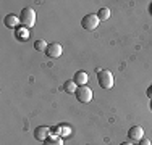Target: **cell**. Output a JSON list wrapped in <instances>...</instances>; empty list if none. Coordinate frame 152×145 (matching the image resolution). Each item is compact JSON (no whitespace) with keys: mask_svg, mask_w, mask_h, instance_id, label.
I'll list each match as a JSON object with an SVG mask.
<instances>
[{"mask_svg":"<svg viewBox=\"0 0 152 145\" xmlns=\"http://www.w3.org/2000/svg\"><path fill=\"white\" fill-rule=\"evenodd\" d=\"M142 137H144V130L141 126H133V128L128 130V139L133 140V142H139Z\"/></svg>","mask_w":152,"mask_h":145,"instance_id":"cell-7","label":"cell"},{"mask_svg":"<svg viewBox=\"0 0 152 145\" xmlns=\"http://www.w3.org/2000/svg\"><path fill=\"white\" fill-rule=\"evenodd\" d=\"M73 81H75V84L79 86V87L86 86V84H88V81H89V74H88V72H84V71H78V72H75Z\"/></svg>","mask_w":152,"mask_h":145,"instance_id":"cell-8","label":"cell"},{"mask_svg":"<svg viewBox=\"0 0 152 145\" xmlns=\"http://www.w3.org/2000/svg\"><path fill=\"white\" fill-rule=\"evenodd\" d=\"M44 145H63V140L60 139V137H57V136H50L49 139L45 140V142H42Z\"/></svg>","mask_w":152,"mask_h":145,"instance_id":"cell-11","label":"cell"},{"mask_svg":"<svg viewBox=\"0 0 152 145\" xmlns=\"http://www.w3.org/2000/svg\"><path fill=\"white\" fill-rule=\"evenodd\" d=\"M120 145H131V144H128V142H123V144H120Z\"/></svg>","mask_w":152,"mask_h":145,"instance_id":"cell-16","label":"cell"},{"mask_svg":"<svg viewBox=\"0 0 152 145\" xmlns=\"http://www.w3.org/2000/svg\"><path fill=\"white\" fill-rule=\"evenodd\" d=\"M61 52H63V47H61L58 42L49 44V45H47V50H45V53H47L50 58H58V57L61 55Z\"/></svg>","mask_w":152,"mask_h":145,"instance_id":"cell-6","label":"cell"},{"mask_svg":"<svg viewBox=\"0 0 152 145\" xmlns=\"http://www.w3.org/2000/svg\"><path fill=\"white\" fill-rule=\"evenodd\" d=\"M50 134H52V129H49L47 126H39V128H36V130H34V137L39 142H45L50 137Z\"/></svg>","mask_w":152,"mask_h":145,"instance_id":"cell-5","label":"cell"},{"mask_svg":"<svg viewBox=\"0 0 152 145\" xmlns=\"http://www.w3.org/2000/svg\"><path fill=\"white\" fill-rule=\"evenodd\" d=\"M47 45H49V44H47L45 41H42V39H39V41L34 42V49L37 50V52H45V50H47Z\"/></svg>","mask_w":152,"mask_h":145,"instance_id":"cell-12","label":"cell"},{"mask_svg":"<svg viewBox=\"0 0 152 145\" xmlns=\"http://www.w3.org/2000/svg\"><path fill=\"white\" fill-rule=\"evenodd\" d=\"M20 21L23 23V26H26L28 29L36 26V12L32 8H23L20 13Z\"/></svg>","mask_w":152,"mask_h":145,"instance_id":"cell-2","label":"cell"},{"mask_svg":"<svg viewBox=\"0 0 152 145\" xmlns=\"http://www.w3.org/2000/svg\"><path fill=\"white\" fill-rule=\"evenodd\" d=\"M20 23H21L20 16H16V14H13V13H10V14H7V16H5V26L10 28V29L16 28Z\"/></svg>","mask_w":152,"mask_h":145,"instance_id":"cell-9","label":"cell"},{"mask_svg":"<svg viewBox=\"0 0 152 145\" xmlns=\"http://www.w3.org/2000/svg\"><path fill=\"white\" fill-rule=\"evenodd\" d=\"M97 16H99L100 21H107L108 18H110V10L108 8H100L99 13H97Z\"/></svg>","mask_w":152,"mask_h":145,"instance_id":"cell-13","label":"cell"},{"mask_svg":"<svg viewBox=\"0 0 152 145\" xmlns=\"http://www.w3.org/2000/svg\"><path fill=\"white\" fill-rule=\"evenodd\" d=\"M97 79H99V86L102 87V89H112L115 84L113 74L108 70H99L97 71Z\"/></svg>","mask_w":152,"mask_h":145,"instance_id":"cell-1","label":"cell"},{"mask_svg":"<svg viewBox=\"0 0 152 145\" xmlns=\"http://www.w3.org/2000/svg\"><path fill=\"white\" fill-rule=\"evenodd\" d=\"M75 95H76V99H78V102H81V103H89V102L92 100V90L89 89L88 86H81V87H78Z\"/></svg>","mask_w":152,"mask_h":145,"instance_id":"cell-4","label":"cell"},{"mask_svg":"<svg viewBox=\"0 0 152 145\" xmlns=\"http://www.w3.org/2000/svg\"><path fill=\"white\" fill-rule=\"evenodd\" d=\"M137 145H151V140L149 139H146V137H142V139L137 142Z\"/></svg>","mask_w":152,"mask_h":145,"instance_id":"cell-15","label":"cell"},{"mask_svg":"<svg viewBox=\"0 0 152 145\" xmlns=\"http://www.w3.org/2000/svg\"><path fill=\"white\" fill-rule=\"evenodd\" d=\"M63 90H65L66 94H76V90H78V86L75 84V81H65Z\"/></svg>","mask_w":152,"mask_h":145,"instance_id":"cell-10","label":"cell"},{"mask_svg":"<svg viewBox=\"0 0 152 145\" xmlns=\"http://www.w3.org/2000/svg\"><path fill=\"white\" fill-rule=\"evenodd\" d=\"M28 36H29V34H28V31H16V37L18 39H26Z\"/></svg>","mask_w":152,"mask_h":145,"instance_id":"cell-14","label":"cell"},{"mask_svg":"<svg viewBox=\"0 0 152 145\" xmlns=\"http://www.w3.org/2000/svg\"><path fill=\"white\" fill-rule=\"evenodd\" d=\"M151 108H152V102H151Z\"/></svg>","mask_w":152,"mask_h":145,"instance_id":"cell-17","label":"cell"},{"mask_svg":"<svg viewBox=\"0 0 152 145\" xmlns=\"http://www.w3.org/2000/svg\"><path fill=\"white\" fill-rule=\"evenodd\" d=\"M99 23H100V20H99L97 14H88V16L83 18L81 26H83V29H86V31H94V29H97Z\"/></svg>","mask_w":152,"mask_h":145,"instance_id":"cell-3","label":"cell"}]
</instances>
